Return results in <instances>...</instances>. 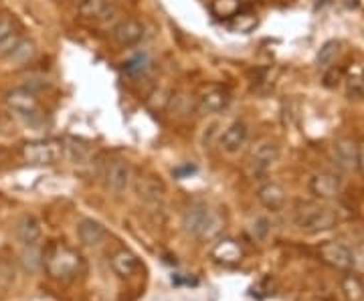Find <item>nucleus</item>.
Listing matches in <instances>:
<instances>
[{
  "label": "nucleus",
  "mask_w": 364,
  "mask_h": 301,
  "mask_svg": "<svg viewBox=\"0 0 364 301\" xmlns=\"http://www.w3.org/2000/svg\"><path fill=\"white\" fill-rule=\"evenodd\" d=\"M257 200H259V204L263 209L277 212V210H282L286 207V188L277 182L261 184L259 190H257Z\"/></svg>",
  "instance_id": "14"
},
{
  "label": "nucleus",
  "mask_w": 364,
  "mask_h": 301,
  "mask_svg": "<svg viewBox=\"0 0 364 301\" xmlns=\"http://www.w3.org/2000/svg\"><path fill=\"white\" fill-rule=\"evenodd\" d=\"M225 212L221 209H213L207 202H193L182 214V226L188 235L196 236L200 241L219 239L225 231Z\"/></svg>",
  "instance_id": "1"
},
{
  "label": "nucleus",
  "mask_w": 364,
  "mask_h": 301,
  "mask_svg": "<svg viewBox=\"0 0 364 301\" xmlns=\"http://www.w3.org/2000/svg\"><path fill=\"white\" fill-rule=\"evenodd\" d=\"M2 162H4V154L0 152V166H2Z\"/></svg>",
  "instance_id": "35"
},
{
  "label": "nucleus",
  "mask_w": 364,
  "mask_h": 301,
  "mask_svg": "<svg viewBox=\"0 0 364 301\" xmlns=\"http://www.w3.org/2000/svg\"><path fill=\"white\" fill-rule=\"evenodd\" d=\"M247 124L245 121H235V124H231L227 130L223 131L219 146H221L223 152H227V154H237L247 142Z\"/></svg>",
  "instance_id": "15"
},
{
  "label": "nucleus",
  "mask_w": 364,
  "mask_h": 301,
  "mask_svg": "<svg viewBox=\"0 0 364 301\" xmlns=\"http://www.w3.org/2000/svg\"><path fill=\"white\" fill-rule=\"evenodd\" d=\"M231 102L229 92H225L221 87H210L198 97V111L200 114H221L223 109H227V105Z\"/></svg>",
  "instance_id": "17"
},
{
  "label": "nucleus",
  "mask_w": 364,
  "mask_h": 301,
  "mask_svg": "<svg viewBox=\"0 0 364 301\" xmlns=\"http://www.w3.org/2000/svg\"><path fill=\"white\" fill-rule=\"evenodd\" d=\"M279 146L275 142H261L249 156V170L253 176H265L279 160Z\"/></svg>",
  "instance_id": "8"
},
{
  "label": "nucleus",
  "mask_w": 364,
  "mask_h": 301,
  "mask_svg": "<svg viewBox=\"0 0 364 301\" xmlns=\"http://www.w3.org/2000/svg\"><path fill=\"white\" fill-rule=\"evenodd\" d=\"M109 265H112V271L116 273L119 279H128L132 277L138 269H140V259L138 255L130 249H117L112 257H109Z\"/></svg>",
  "instance_id": "16"
},
{
  "label": "nucleus",
  "mask_w": 364,
  "mask_h": 301,
  "mask_svg": "<svg viewBox=\"0 0 364 301\" xmlns=\"http://www.w3.org/2000/svg\"><path fill=\"white\" fill-rule=\"evenodd\" d=\"M14 235L23 245H35V243H39L41 236H43V229H41V223L35 217L25 214V217L18 219V223L14 226Z\"/></svg>",
  "instance_id": "20"
},
{
  "label": "nucleus",
  "mask_w": 364,
  "mask_h": 301,
  "mask_svg": "<svg viewBox=\"0 0 364 301\" xmlns=\"http://www.w3.org/2000/svg\"><path fill=\"white\" fill-rule=\"evenodd\" d=\"M342 77H344V71L340 67L332 65L330 69L324 71V85L326 87H336L340 81H342Z\"/></svg>",
  "instance_id": "32"
},
{
  "label": "nucleus",
  "mask_w": 364,
  "mask_h": 301,
  "mask_svg": "<svg viewBox=\"0 0 364 301\" xmlns=\"http://www.w3.org/2000/svg\"><path fill=\"white\" fill-rule=\"evenodd\" d=\"M241 4H251V2H255V0H239Z\"/></svg>",
  "instance_id": "34"
},
{
  "label": "nucleus",
  "mask_w": 364,
  "mask_h": 301,
  "mask_svg": "<svg viewBox=\"0 0 364 301\" xmlns=\"http://www.w3.org/2000/svg\"><path fill=\"white\" fill-rule=\"evenodd\" d=\"M210 257L223 265H235L243 259V249L233 239H219L215 247L210 249Z\"/></svg>",
  "instance_id": "18"
},
{
  "label": "nucleus",
  "mask_w": 364,
  "mask_h": 301,
  "mask_svg": "<svg viewBox=\"0 0 364 301\" xmlns=\"http://www.w3.org/2000/svg\"><path fill=\"white\" fill-rule=\"evenodd\" d=\"M340 289L344 293V297L348 301H363L364 300V285L363 281L356 275H352L346 271V275L340 281Z\"/></svg>",
  "instance_id": "26"
},
{
  "label": "nucleus",
  "mask_w": 364,
  "mask_h": 301,
  "mask_svg": "<svg viewBox=\"0 0 364 301\" xmlns=\"http://www.w3.org/2000/svg\"><path fill=\"white\" fill-rule=\"evenodd\" d=\"M308 188L318 200H336L344 190V182L332 172H316L310 176Z\"/></svg>",
  "instance_id": "7"
},
{
  "label": "nucleus",
  "mask_w": 364,
  "mask_h": 301,
  "mask_svg": "<svg viewBox=\"0 0 364 301\" xmlns=\"http://www.w3.org/2000/svg\"><path fill=\"white\" fill-rule=\"evenodd\" d=\"M144 26L138 18H122L112 28V39L116 40L119 47H132L142 39Z\"/></svg>",
  "instance_id": "12"
},
{
  "label": "nucleus",
  "mask_w": 364,
  "mask_h": 301,
  "mask_svg": "<svg viewBox=\"0 0 364 301\" xmlns=\"http://www.w3.org/2000/svg\"><path fill=\"white\" fill-rule=\"evenodd\" d=\"M77 239L81 241V245L85 247H102L107 239V229L100 221H93V219H83L77 224Z\"/></svg>",
  "instance_id": "13"
},
{
  "label": "nucleus",
  "mask_w": 364,
  "mask_h": 301,
  "mask_svg": "<svg viewBox=\"0 0 364 301\" xmlns=\"http://www.w3.org/2000/svg\"><path fill=\"white\" fill-rule=\"evenodd\" d=\"M340 57V43L338 40H326L324 45L320 47V51L316 55V67L320 71H326L336 63V59Z\"/></svg>",
  "instance_id": "24"
},
{
  "label": "nucleus",
  "mask_w": 364,
  "mask_h": 301,
  "mask_svg": "<svg viewBox=\"0 0 364 301\" xmlns=\"http://www.w3.org/2000/svg\"><path fill=\"white\" fill-rule=\"evenodd\" d=\"M150 65H152L150 55H148V53H140V55H136L134 59H130V61L126 63V71H128L130 75H140V73H144Z\"/></svg>",
  "instance_id": "30"
},
{
  "label": "nucleus",
  "mask_w": 364,
  "mask_h": 301,
  "mask_svg": "<svg viewBox=\"0 0 364 301\" xmlns=\"http://www.w3.org/2000/svg\"><path fill=\"white\" fill-rule=\"evenodd\" d=\"M338 221V212L328 204H304L296 212V226L306 235L326 233L334 229Z\"/></svg>",
  "instance_id": "3"
},
{
  "label": "nucleus",
  "mask_w": 364,
  "mask_h": 301,
  "mask_svg": "<svg viewBox=\"0 0 364 301\" xmlns=\"http://www.w3.org/2000/svg\"><path fill=\"white\" fill-rule=\"evenodd\" d=\"M356 170L364 176V142H358V152H356Z\"/></svg>",
  "instance_id": "33"
},
{
  "label": "nucleus",
  "mask_w": 364,
  "mask_h": 301,
  "mask_svg": "<svg viewBox=\"0 0 364 301\" xmlns=\"http://www.w3.org/2000/svg\"><path fill=\"white\" fill-rule=\"evenodd\" d=\"M109 0H79V14L83 18H90V21H97L100 14L104 13L107 9Z\"/></svg>",
  "instance_id": "28"
},
{
  "label": "nucleus",
  "mask_w": 364,
  "mask_h": 301,
  "mask_svg": "<svg viewBox=\"0 0 364 301\" xmlns=\"http://www.w3.org/2000/svg\"><path fill=\"white\" fill-rule=\"evenodd\" d=\"M257 25H259V18L251 11H239L235 16L229 18V28L233 33H239V35H249L251 31L257 28Z\"/></svg>",
  "instance_id": "23"
},
{
  "label": "nucleus",
  "mask_w": 364,
  "mask_h": 301,
  "mask_svg": "<svg viewBox=\"0 0 364 301\" xmlns=\"http://www.w3.org/2000/svg\"><path fill=\"white\" fill-rule=\"evenodd\" d=\"M21 156L31 166H51L63 156V144L55 140H33L21 146Z\"/></svg>",
  "instance_id": "4"
},
{
  "label": "nucleus",
  "mask_w": 364,
  "mask_h": 301,
  "mask_svg": "<svg viewBox=\"0 0 364 301\" xmlns=\"http://www.w3.org/2000/svg\"><path fill=\"white\" fill-rule=\"evenodd\" d=\"M23 39L21 26L14 21L13 16L2 14L0 16V55L4 57L9 51H13V47Z\"/></svg>",
  "instance_id": "19"
},
{
  "label": "nucleus",
  "mask_w": 364,
  "mask_h": 301,
  "mask_svg": "<svg viewBox=\"0 0 364 301\" xmlns=\"http://www.w3.org/2000/svg\"><path fill=\"white\" fill-rule=\"evenodd\" d=\"M6 107L18 116H37L39 111V97L28 87H14L4 93Z\"/></svg>",
  "instance_id": "9"
},
{
  "label": "nucleus",
  "mask_w": 364,
  "mask_h": 301,
  "mask_svg": "<svg viewBox=\"0 0 364 301\" xmlns=\"http://www.w3.org/2000/svg\"><path fill=\"white\" fill-rule=\"evenodd\" d=\"M356 152H358V144L354 140L340 138L332 144V162L342 172H354L356 170Z\"/></svg>",
  "instance_id": "11"
},
{
  "label": "nucleus",
  "mask_w": 364,
  "mask_h": 301,
  "mask_svg": "<svg viewBox=\"0 0 364 301\" xmlns=\"http://www.w3.org/2000/svg\"><path fill=\"white\" fill-rule=\"evenodd\" d=\"M318 257L328 267L344 271V273L356 267V253L352 251L350 245H346L342 241H324L318 247Z\"/></svg>",
  "instance_id": "5"
},
{
  "label": "nucleus",
  "mask_w": 364,
  "mask_h": 301,
  "mask_svg": "<svg viewBox=\"0 0 364 301\" xmlns=\"http://www.w3.org/2000/svg\"><path fill=\"white\" fill-rule=\"evenodd\" d=\"M346 93L348 99H363L364 97V67L350 65L344 71Z\"/></svg>",
  "instance_id": "22"
},
{
  "label": "nucleus",
  "mask_w": 364,
  "mask_h": 301,
  "mask_svg": "<svg viewBox=\"0 0 364 301\" xmlns=\"http://www.w3.org/2000/svg\"><path fill=\"white\" fill-rule=\"evenodd\" d=\"M43 269L55 281H73L83 271V257L75 249L55 243L43 255Z\"/></svg>",
  "instance_id": "2"
},
{
  "label": "nucleus",
  "mask_w": 364,
  "mask_h": 301,
  "mask_svg": "<svg viewBox=\"0 0 364 301\" xmlns=\"http://www.w3.org/2000/svg\"><path fill=\"white\" fill-rule=\"evenodd\" d=\"M43 255H45V251L41 249L37 243L35 245H25V251L21 255V263H23V267L28 273H37V271L43 269Z\"/></svg>",
  "instance_id": "25"
},
{
  "label": "nucleus",
  "mask_w": 364,
  "mask_h": 301,
  "mask_svg": "<svg viewBox=\"0 0 364 301\" xmlns=\"http://www.w3.org/2000/svg\"><path fill=\"white\" fill-rule=\"evenodd\" d=\"M136 195L142 198L146 204L160 207L166 198V184L162 182L156 174H144L136 180Z\"/></svg>",
  "instance_id": "10"
},
{
  "label": "nucleus",
  "mask_w": 364,
  "mask_h": 301,
  "mask_svg": "<svg viewBox=\"0 0 364 301\" xmlns=\"http://www.w3.org/2000/svg\"><path fill=\"white\" fill-rule=\"evenodd\" d=\"M63 156H67L71 162L77 164V162H83L90 154H87V148L85 146L77 144V142H69L67 146H63Z\"/></svg>",
  "instance_id": "31"
},
{
  "label": "nucleus",
  "mask_w": 364,
  "mask_h": 301,
  "mask_svg": "<svg viewBox=\"0 0 364 301\" xmlns=\"http://www.w3.org/2000/svg\"><path fill=\"white\" fill-rule=\"evenodd\" d=\"M102 178H104L105 188L112 192V195H124L128 190L132 180V168L126 160H119V158H112V160H105L104 168H102Z\"/></svg>",
  "instance_id": "6"
},
{
  "label": "nucleus",
  "mask_w": 364,
  "mask_h": 301,
  "mask_svg": "<svg viewBox=\"0 0 364 301\" xmlns=\"http://www.w3.org/2000/svg\"><path fill=\"white\" fill-rule=\"evenodd\" d=\"M35 57H37V45L31 39H25V37L14 45L13 51H9L4 55L6 63H11L13 67L28 65Z\"/></svg>",
  "instance_id": "21"
},
{
  "label": "nucleus",
  "mask_w": 364,
  "mask_h": 301,
  "mask_svg": "<svg viewBox=\"0 0 364 301\" xmlns=\"http://www.w3.org/2000/svg\"><path fill=\"white\" fill-rule=\"evenodd\" d=\"M239 11H241L239 0H213V4H210V13L215 14L217 18H227L229 21Z\"/></svg>",
  "instance_id": "29"
},
{
  "label": "nucleus",
  "mask_w": 364,
  "mask_h": 301,
  "mask_svg": "<svg viewBox=\"0 0 364 301\" xmlns=\"http://www.w3.org/2000/svg\"><path fill=\"white\" fill-rule=\"evenodd\" d=\"M272 229L273 224L272 221L267 219V217H255L251 224L247 226L249 236H251V241H255V243H265L269 235H272Z\"/></svg>",
  "instance_id": "27"
}]
</instances>
